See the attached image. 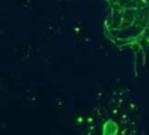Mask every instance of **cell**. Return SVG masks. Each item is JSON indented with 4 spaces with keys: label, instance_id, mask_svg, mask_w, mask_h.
Returning <instances> with one entry per match:
<instances>
[{
    "label": "cell",
    "instance_id": "6da1fadb",
    "mask_svg": "<svg viewBox=\"0 0 149 135\" xmlns=\"http://www.w3.org/2000/svg\"><path fill=\"white\" fill-rule=\"evenodd\" d=\"M104 34L109 43L129 51L134 65H143L149 55V0H104Z\"/></svg>",
    "mask_w": 149,
    "mask_h": 135
}]
</instances>
